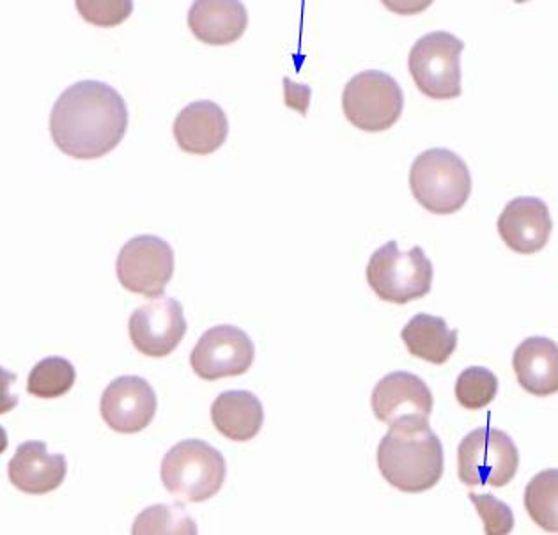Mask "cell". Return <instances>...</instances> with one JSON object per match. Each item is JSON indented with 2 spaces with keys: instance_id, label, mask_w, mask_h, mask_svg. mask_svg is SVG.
I'll list each match as a JSON object with an SVG mask.
<instances>
[{
  "instance_id": "3957f363",
  "label": "cell",
  "mask_w": 558,
  "mask_h": 535,
  "mask_svg": "<svg viewBox=\"0 0 558 535\" xmlns=\"http://www.w3.org/2000/svg\"><path fill=\"white\" fill-rule=\"evenodd\" d=\"M413 197L429 214L452 215L472 194V175L463 158L450 149H427L410 169Z\"/></svg>"
},
{
  "instance_id": "d4e9b609",
  "label": "cell",
  "mask_w": 558,
  "mask_h": 535,
  "mask_svg": "<svg viewBox=\"0 0 558 535\" xmlns=\"http://www.w3.org/2000/svg\"><path fill=\"white\" fill-rule=\"evenodd\" d=\"M469 498L477 509L478 516L483 518L484 532L487 535H507L512 532L514 514H512L511 507L489 493H484V495L470 493Z\"/></svg>"
},
{
  "instance_id": "4316f807",
  "label": "cell",
  "mask_w": 558,
  "mask_h": 535,
  "mask_svg": "<svg viewBox=\"0 0 558 535\" xmlns=\"http://www.w3.org/2000/svg\"><path fill=\"white\" fill-rule=\"evenodd\" d=\"M286 105L291 109L299 110L300 114H307L308 104H311V87L284 78Z\"/></svg>"
},
{
  "instance_id": "9c48e42d",
  "label": "cell",
  "mask_w": 558,
  "mask_h": 535,
  "mask_svg": "<svg viewBox=\"0 0 558 535\" xmlns=\"http://www.w3.org/2000/svg\"><path fill=\"white\" fill-rule=\"evenodd\" d=\"M116 273L124 290L160 299L174 276V251L153 234L132 238L119 252Z\"/></svg>"
},
{
  "instance_id": "cb8c5ba5",
  "label": "cell",
  "mask_w": 558,
  "mask_h": 535,
  "mask_svg": "<svg viewBox=\"0 0 558 535\" xmlns=\"http://www.w3.org/2000/svg\"><path fill=\"white\" fill-rule=\"evenodd\" d=\"M497 393V376L481 365L464 369L456 381V399L466 410H483L495 401Z\"/></svg>"
},
{
  "instance_id": "ffe728a7",
  "label": "cell",
  "mask_w": 558,
  "mask_h": 535,
  "mask_svg": "<svg viewBox=\"0 0 558 535\" xmlns=\"http://www.w3.org/2000/svg\"><path fill=\"white\" fill-rule=\"evenodd\" d=\"M401 339L413 356L429 364L449 361L458 346V330H452L444 318L430 314H416L402 328Z\"/></svg>"
},
{
  "instance_id": "7402d4cb",
  "label": "cell",
  "mask_w": 558,
  "mask_h": 535,
  "mask_svg": "<svg viewBox=\"0 0 558 535\" xmlns=\"http://www.w3.org/2000/svg\"><path fill=\"white\" fill-rule=\"evenodd\" d=\"M76 370L72 362L62 356H48L34 365L27 378V392L34 398L56 399L73 389Z\"/></svg>"
},
{
  "instance_id": "83f0119b",
  "label": "cell",
  "mask_w": 558,
  "mask_h": 535,
  "mask_svg": "<svg viewBox=\"0 0 558 535\" xmlns=\"http://www.w3.org/2000/svg\"><path fill=\"white\" fill-rule=\"evenodd\" d=\"M16 378L19 376L15 373L0 367V415L10 413L11 410H15L19 406V396L10 392V387L15 384Z\"/></svg>"
},
{
  "instance_id": "e0dca14e",
  "label": "cell",
  "mask_w": 558,
  "mask_h": 535,
  "mask_svg": "<svg viewBox=\"0 0 558 535\" xmlns=\"http://www.w3.org/2000/svg\"><path fill=\"white\" fill-rule=\"evenodd\" d=\"M248 13L240 0H197L189 11L195 38L214 47L234 44L245 34Z\"/></svg>"
},
{
  "instance_id": "2e32d148",
  "label": "cell",
  "mask_w": 558,
  "mask_h": 535,
  "mask_svg": "<svg viewBox=\"0 0 558 535\" xmlns=\"http://www.w3.org/2000/svg\"><path fill=\"white\" fill-rule=\"evenodd\" d=\"M172 132L183 151L190 155H211L228 141V115L215 101H194L178 114Z\"/></svg>"
},
{
  "instance_id": "30bf717a",
  "label": "cell",
  "mask_w": 558,
  "mask_h": 535,
  "mask_svg": "<svg viewBox=\"0 0 558 535\" xmlns=\"http://www.w3.org/2000/svg\"><path fill=\"white\" fill-rule=\"evenodd\" d=\"M256 358V346L242 328L218 325L201 337L190 355V365L204 381L245 375Z\"/></svg>"
},
{
  "instance_id": "d6986e66",
  "label": "cell",
  "mask_w": 558,
  "mask_h": 535,
  "mask_svg": "<svg viewBox=\"0 0 558 535\" xmlns=\"http://www.w3.org/2000/svg\"><path fill=\"white\" fill-rule=\"evenodd\" d=\"M211 421L217 431L232 441H248L265 424V408L248 390H228L211 404Z\"/></svg>"
},
{
  "instance_id": "8fae6325",
  "label": "cell",
  "mask_w": 558,
  "mask_h": 535,
  "mask_svg": "<svg viewBox=\"0 0 558 535\" xmlns=\"http://www.w3.org/2000/svg\"><path fill=\"white\" fill-rule=\"evenodd\" d=\"M186 325L183 305L175 299L153 300L133 311L129 330L133 346L143 355L163 358L171 355L185 339Z\"/></svg>"
},
{
  "instance_id": "44dd1931",
  "label": "cell",
  "mask_w": 558,
  "mask_h": 535,
  "mask_svg": "<svg viewBox=\"0 0 558 535\" xmlns=\"http://www.w3.org/2000/svg\"><path fill=\"white\" fill-rule=\"evenodd\" d=\"M529 516L544 531L558 532V470H544L535 475L525 489Z\"/></svg>"
},
{
  "instance_id": "52a82bcc",
  "label": "cell",
  "mask_w": 558,
  "mask_h": 535,
  "mask_svg": "<svg viewBox=\"0 0 558 535\" xmlns=\"http://www.w3.org/2000/svg\"><path fill=\"white\" fill-rule=\"evenodd\" d=\"M463 39L445 31L422 36L408 58L410 75L421 93L433 100H452L463 93L461 87V53Z\"/></svg>"
},
{
  "instance_id": "8992f818",
  "label": "cell",
  "mask_w": 558,
  "mask_h": 535,
  "mask_svg": "<svg viewBox=\"0 0 558 535\" xmlns=\"http://www.w3.org/2000/svg\"><path fill=\"white\" fill-rule=\"evenodd\" d=\"M520 452L507 433L478 427L458 447V477L464 486L504 488L518 474Z\"/></svg>"
},
{
  "instance_id": "9a60e30c",
  "label": "cell",
  "mask_w": 558,
  "mask_h": 535,
  "mask_svg": "<svg viewBox=\"0 0 558 535\" xmlns=\"http://www.w3.org/2000/svg\"><path fill=\"white\" fill-rule=\"evenodd\" d=\"M68 461L62 454H50L45 441H25L8 464V475L16 489L25 495H47L64 483Z\"/></svg>"
},
{
  "instance_id": "6da1fadb",
  "label": "cell",
  "mask_w": 558,
  "mask_h": 535,
  "mask_svg": "<svg viewBox=\"0 0 558 535\" xmlns=\"http://www.w3.org/2000/svg\"><path fill=\"white\" fill-rule=\"evenodd\" d=\"M129 107L119 90L100 81L76 82L53 105L50 135L76 160H96L121 144L129 130Z\"/></svg>"
},
{
  "instance_id": "7a4b0ae2",
  "label": "cell",
  "mask_w": 558,
  "mask_h": 535,
  "mask_svg": "<svg viewBox=\"0 0 558 535\" xmlns=\"http://www.w3.org/2000/svg\"><path fill=\"white\" fill-rule=\"evenodd\" d=\"M378 466L390 486L402 493H424L440 483L444 446L429 418H404L390 426L378 447Z\"/></svg>"
},
{
  "instance_id": "7c38bea8",
  "label": "cell",
  "mask_w": 558,
  "mask_h": 535,
  "mask_svg": "<svg viewBox=\"0 0 558 535\" xmlns=\"http://www.w3.org/2000/svg\"><path fill=\"white\" fill-rule=\"evenodd\" d=\"M157 410V392L141 376L116 378L101 393V418L110 429L123 435L144 431Z\"/></svg>"
},
{
  "instance_id": "f1b7e54d",
  "label": "cell",
  "mask_w": 558,
  "mask_h": 535,
  "mask_svg": "<svg viewBox=\"0 0 558 535\" xmlns=\"http://www.w3.org/2000/svg\"><path fill=\"white\" fill-rule=\"evenodd\" d=\"M8 446H10V440H8V433H5L4 427L0 426V454H4Z\"/></svg>"
},
{
  "instance_id": "ba28073f",
  "label": "cell",
  "mask_w": 558,
  "mask_h": 535,
  "mask_svg": "<svg viewBox=\"0 0 558 535\" xmlns=\"http://www.w3.org/2000/svg\"><path fill=\"white\" fill-rule=\"evenodd\" d=\"M404 109V95L393 76L378 70L359 73L345 84L342 110L353 126L364 132L392 129Z\"/></svg>"
},
{
  "instance_id": "5bb4252c",
  "label": "cell",
  "mask_w": 558,
  "mask_h": 535,
  "mask_svg": "<svg viewBox=\"0 0 558 535\" xmlns=\"http://www.w3.org/2000/svg\"><path fill=\"white\" fill-rule=\"evenodd\" d=\"M498 234L515 254H535L546 246L554 222L539 197H515L498 217Z\"/></svg>"
},
{
  "instance_id": "277c9868",
  "label": "cell",
  "mask_w": 558,
  "mask_h": 535,
  "mask_svg": "<svg viewBox=\"0 0 558 535\" xmlns=\"http://www.w3.org/2000/svg\"><path fill=\"white\" fill-rule=\"evenodd\" d=\"M161 483L167 491L186 502L201 503L218 495L226 483L228 464L208 441L183 440L161 461Z\"/></svg>"
},
{
  "instance_id": "ac0fdd59",
  "label": "cell",
  "mask_w": 558,
  "mask_h": 535,
  "mask_svg": "<svg viewBox=\"0 0 558 535\" xmlns=\"http://www.w3.org/2000/svg\"><path fill=\"white\" fill-rule=\"evenodd\" d=\"M512 369L521 389L532 396H554L558 392V346L546 337H529L515 348Z\"/></svg>"
},
{
  "instance_id": "5b68a950",
  "label": "cell",
  "mask_w": 558,
  "mask_h": 535,
  "mask_svg": "<svg viewBox=\"0 0 558 535\" xmlns=\"http://www.w3.org/2000/svg\"><path fill=\"white\" fill-rule=\"evenodd\" d=\"M433 263L421 246L402 252L392 240L379 246L367 265V282L378 299L390 304H410L424 299L433 288Z\"/></svg>"
},
{
  "instance_id": "603a6c76",
  "label": "cell",
  "mask_w": 558,
  "mask_h": 535,
  "mask_svg": "<svg viewBox=\"0 0 558 535\" xmlns=\"http://www.w3.org/2000/svg\"><path fill=\"white\" fill-rule=\"evenodd\" d=\"M132 534H197V525L194 518L185 511L183 503H158V506L147 507L146 511L141 512L135 518L132 526Z\"/></svg>"
},
{
  "instance_id": "4fadbf2b",
  "label": "cell",
  "mask_w": 558,
  "mask_h": 535,
  "mask_svg": "<svg viewBox=\"0 0 558 535\" xmlns=\"http://www.w3.org/2000/svg\"><path fill=\"white\" fill-rule=\"evenodd\" d=\"M371 406L378 421L392 426L404 418H429L435 399L424 379L407 370H396L374 387Z\"/></svg>"
},
{
  "instance_id": "484cf974",
  "label": "cell",
  "mask_w": 558,
  "mask_h": 535,
  "mask_svg": "<svg viewBox=\"0 0 558 535\" xmlns=\"http://www.w3.org/2000/svg\"><path fill=\"white\" fill-rule=\"evenodd\" d=\"M75 5L87 22L98 27L123 24L133 11L130 0H78Z\"/></svg>"
}]
</instances>
